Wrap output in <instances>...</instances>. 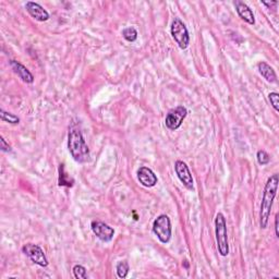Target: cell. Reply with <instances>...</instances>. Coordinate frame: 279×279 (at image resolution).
<instances>
[{
	"instance_id": "obj_1",
	"label": "cell",
	"mask_w": 279,
	"mask_h": 279,
	"mask_svg": "<svg viewBox=\"0 0 279 279\" xmlns=\"http://www.w3.org/2000/svg\"><path fill=\"white\" fill-rule=\"evenodd\" d=\"M68 149L72 158L79 164H84L90 160V149L78 125H72L70 128L68 135Z\"/></svg>"
},
{
	"instance_id": "obj_2",
	"label": "cell",
	"mask_w": 279,
	"mask_h": 279,
	"mask_svg": "<svg viewBox=\"0 0 279 279\" xmlns=\"http://www.w3.org/2000/svg\"><path fill=\"white\" fill-rule=\"evenodd\" d=\"M278 182H279L278 174L275 173L269 178L265 184L263 199H262L261 211H260V226L262 229H266L267 225H269L273 203H274V200L277 194Z\"/></svg>"
},
{
	"instance_id": "obj_3",
	"label": "cell",
	"mask_w": 279,
	"mask_h": 279,
	"mask_svg": "<svg viewBox=\"0 0 279 279\" xmlns=\"http://www.w3.org/2000/svg\"><path fill=\"white\" fill-rule=\"evenodd\" d=\"M215 234H216V242L219 254L222 257H227L229 254L228 234H227L226 218L222 213H218L215 218Z\"/></svg>"
},
{
	"instance_id": "obj_4",
	"label": "cell",
	"mask_w": 279,
	"mask_h": 279,
	"mask_svg": "<svg viewBox=\"0 0 279 279\" xmlns=\"http://www.w3.org/2000/svg\"><path fill=\"white\" fill-rule=\"evenodd\" d=\"M153 232L161 243H168L171 239V222L167 215L162 214L157 217L153 223Z\"/></svg>"
},
{
	"instance_id": "obj_5",
	"label": "cell",
	"mask_w": 279,
	"mask_h": 279,
	"mask_svg": "<svg viewBox=\"0 0 279 279\" xmlns=\"http://www.w3.org/2000/svg\"><path fill=\"white\" fill-rule=\"evenodd\" d=\"M170 32L179 47L181 49H187L190 44V35L184 23L180 19H178V17H176L171 23Z\"/></svg>"
},
{
	"instance_id": "obj_6",
	"label": "cell",
	"mask_w": 279,
	"mask_h": 279,
	"mask_svg": "<svg viewBox=\"0 0 279 279\" xmlns=\"http://www.w3.org/2000/svg\"><path fill=\"white\" fill-rule=\"evenodd\" d=\"M22 252L24 253L26 257L30 259L33 263L37 264L40 267H47L48 266V260L46 258V255L43 251V249L38 247L37 244L27 243L25 246H23Z\"/></svg>"
},
{
	"instance_id": "obj_7",
	"label": "cell",
	"mask_w": 279,
	"mask_h": 279,
	"mask_svg": "<svg viewBox=\"0 0 279 279\" xmlns=\"http://www.w3.org/2000/svg\"><path fill=\"white\" fill-rule=\"evenodd\" d=\"M187 115H188V110L183 106H178L176 108L171 109L166 116V119H165L166 127L171 131L179 129V128L181 127L183 120L185 119V117H187Z\"/></svg>"
},
{
	"instance_id": "obj_8",
	"label": "cell",
	"mask_w": 279,
	"mask_h": 279,
	"mask_svg": "<svg viewBox=\"0 0 279 279\" xmlns=\"http://www.w3.org/2000/svg\"><path fill=\"white\" fill-rule=\"evenodd\" d=\"M91 228L94 235L103 242H110L114 239L115 229L107 224L100 222V220H93Z\"/></svg>"
},
{
	"instance_id": "obj_9",
	"label": "cell",
	"mask_w": 279,
	"mask_h": 279,
	"mask_svg": "<svg viewBox=\"0 0 279 279\" xmlns=\"http://www.w3.org/2000/svg\"><path fill=\"white\" fill-rule=\"evenodd\" d=\"M174 171H176L177 176L180 181L182 182L185 188L189 190H193V178H192L191 171L189 169L188 165L182 160H177L174 162Z\"/></svg>"
},
{
	"instance_id": "obj_10",
	"label": "cell",
	"mask_w": 279,
	"mask_h": 279,
	"mask_svg": "<svg viewBox=\"0 0 279 279\" xmlns=\"http://www.w3.org/2000/svg\"><path fill=\"white\" fill-rule=\"evenodd\" d=\"M138 179L140 183L146 188H152L155 187L157 183V176L154 173V171L148 167H141L138 170Z\"/></svg>"
},
{
	"instance_id": "obj_11",
	"label": "cell",
	"mask_w": 279,
	"mask_h": 279,
	"mask_svg": "<svg viewBox=\"0 0 279 279\" xmlns=\"http://www.w3.org/2000/svg\"><path fill=\"white\" fill-rule=\"evenodd\" d=\"M26 11L32 17H34L35 20L38 22H45L49 20V13L47 12V10H45L42 5L37 2L33 1H27L25 4Z\"/></svg>"
},
{
	"instance_id": "obj_12",
	"label": "cell",
	"mask_w": 279,
	"mask_h": 279,
	"mask_svg": "<svg viewBox=\"0 0 279 279\" xmlns=\"http://www.w3.org/2000/svg\"><path fill=\"white\" fill-rule=\"evenodd\" d=\"M9 63H10L11 69L13 70V72L23 81V82L28 83V84L34 82V75L28 71V69L23 66L22 63H20L16 60H10Z\"/></svg>"
},
{
	"instance_id": "obj_13",
	"label": "cell",
	"mask_w": 279,
	"mask_h": 279,
	"mask_svg": "<svg viewBox=\"0 0 279 279\" xmlns=\"http://www.w3.org/2000/svg\"><path fill=\"white\" fill-rule=\"evenodd\" d=\"M235 7L238 15H239L244 22H247L251 25L255 24V17L253 11L247 3L240 1V0H237V1H235Z\"/></svg>"
},
{
	"instance_id": "obj_14",
	"label": "cell",
	"mask_w": 279,
	"mask_h": 279,
	"mask_svg": "<svg viewBox=\"0 0 279 279\" xmlns=\"http://www.w3.org/2000/svg\"><path fill=\"white\" fill-rule=\"evenodd\" d=\"M258 69H259L260 74L267 81V82H270V83L276 82L277 75L274 71V69H273L269 63H266L265 61H261V62H259Z\"/></svg>"
},
{
	"instance_id": "obj_15",
	"label": "cell",
	"mask_w": 279,
	"mask_h": 279,
	"mask_svg": "<svg viewBox=\"0 0 279 279\" xmlns=\"http://www.w3.org/2000/svg\"><path fill=\"white\" fill-rule=\"evenodd\" d=\"M58 182H59L58 184H59L60 187H73V179L70 178L69 174L66 172L65 165L63 164H61L59 167V180H58Z\"/></svg>"
},
{
	"instance_id": "obj_16",
	"label": "cell",
	"mask_w": 279,
	"mask_h": 279,
	"mask_svg": "<svg viewBox=\"0 0 279 279\" xmlns=\"http://www.w3.org/2000/svg\"><path fill=\"white\" fill-rule=\"evenodd\" d=\"M0 117H1V120L3 122H8V124L11 125H17L20 122V118L17 117V116L8 112H4L3 109H0Z\"/></svg>"
},
{
	"instance_id": "obj_17",
	"label": "cell",
	"mask_w": 279,
	"mask_h": 279,
	"mask_svg": "<svg viewBox=\"0 0 279 279\" xmlns=\"http://www.w3.org/2000/svg\"><path fill=\"white\" fill-rule=\"evenodd\" d=\"M116 270H117V275L119 278H127L128 274H129V271H130V267L129 264H128L127 261H121L117 264V267H116Z\"/></svg>"
},
{
	"instance_id": "obj_18",
	"label": "cell",
	"mask_w": 279,
	"mask_h": 279,
	"mask_svg": "<svg viewBox=\"0 0 279 279\" xmlns=\"http://www.w3.org/2000/svg\"><path fill=\"white\" fill-rule=\"evenodd\" d=\"M122 36H124V38L128 40V42H136L138 38V32L135 27H127L122 31Z\"/></svg>"
},
{
	"instance_id": "obj_19",
	"label": "cell",
	"mask_w": 279,
	"mask_h": 279,
	"mask_svg": "<svg viewBox=\"0 0 279 279\" xmlns=\"http://www.w3.org/2000/svg\"><path fill=\"white\" fill-rule=\"evenodd\" d=\"M73 275L77 279H86L87 278V272L86 269L82 265H75L73 267Z\"/></svg>"
},
{
	"instance_id": "obj_20",
	"label": "cell",
	"mask_w": 279,
	"mask_h": 279,
	"mask_svg": "<svg viewBox=\"0 0 279 279\" xmlns=\"http://www.w3.org/2000/svg\"><path fill=\"white\" fill-rule=\"evenodd\" d=\"M257 158H258V162H259L260 165H262V166L267 165L271 161L270 155L267 154L264 149L259 150L258 154H257Z\"/></svg>"
},
{
	"instance_id": "obj_21",
	"label": "cell",
	"mask_w": 279,
	"mask_h": 279,
	"mask_svg": "<svg viewBox=\"0 0 279 279\" xmlns=\"http://www.w3.org/2000/svg\"><path fill=\"white\" fill-rule=\"evenodd\" d=\"M269 100L271 102V105L273 106V108H274L276 112L278 113L279 112V94L276 92H272L269 94Z\"/></svg>"
},
{
	"instance_id": "obj_22",
	"label": "cell",
	"mask_w": 279,
	"mask_h": 279,
	"mask_svg": "<svg viewBox=\"0 0 279 279\" xmlns=\"http://www.w3.org/2000/svg\"><path fill=\"white\" fill-rule=\"evenodd\" d=\"M0 148H1L2 152H5V153H9L12 150V148H11L10 145L5 142V140L2 137L0 138Z\"/></svg>"
},
{
	"instance_id": "obj_23",
	"label": "cell",
	"mask_w": 279,
	"mask_h": 279,
	"mask_svg": "<svg viewBox=\"0 0 279 279\" xmlns=\"http://www.w3.org/2000/svg\"><path fill=\"white\" fill-rule=\"evenodd\" d=\"M278 220H279V214H276L275 216V234L276 237L279 238V226H278Z\"/></svg>"
},
{
	"instance_id": "obj_24",
	"label": "cell",
	"mask_w": 279,
	"mask_h": 279,
	"mask_svg": "<svg viewBox=\"0 0 279 279\" xmlns=\"http://www.w3.org/2000/svg\"><path fill=\"white\" fill-rule=\"evenodd\" d=\"M262 3H263L264 5H266V7H269V8H272V7H276V5L278 4V2H277V1H271V2L262 1Z\"/></svg>"
}]
</instances>
